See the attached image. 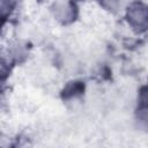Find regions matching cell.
<instances>
[{"label": "cell", "instance_id": "6da1fadb", "mask_svg": "<svg viewBox=\"0 0 148 148\" xmlns=\"http://www.w3.org/2000/svg\"><path fill=\"white\" fill-rule=\"evenodd\" d=\"M128 17L131 20L132 24L142 27L146 23V18H147V13L143 7L141 6H134L131 8V10L128 12Z\"/></svg>", "mask_w": 148, "mask_h": 148}, {"label": "cell", "instance_id": "7a4b0ae2", "mask_svg": "<svg viewBox=\"0 0 148 148\" xmlns=\"http://www.w3.org/2000/svg\"><path fill=\"white\" fill-rule=\"evenodd\" d=\"M104 2H105V3H108V6H109L110 8L116 9L117 7H119V6H120L121 0H104Z\"/></svg>", "mask_w": 148, "mask_h": 148}, {"label": "cell", "instance_id": "3957f363", "mask_svg": "<svg viewBox=\"0 0 148 148\" xmlns=\"http://www.w3.org/2000/svg\"><path fill=\"white\" fill-rule=\"evenodd\" d=\"M141 104H142V109H143V111H148V90L142 95Z\"/></svg>", "mask_w": 148, "mask_h": 148}]
</instances>
